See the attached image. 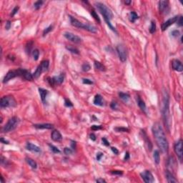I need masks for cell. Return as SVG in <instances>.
<instances>
[{
    "mask_svg": "<svg viewBox=\"0 0 183 183\" xmlns=\"http://www.w3.org/2000/svg\"><path fill=\"white\" fill-rule=\"evenodd\" d=\"M152 132L159 148L163 153L167 154L169 150L168 141L167 140L165 133L159 122H156L154 124L152 127Z\"/></svg>",
    "mask_w": 183,
    "mask_h": 183,
    "instance_id": "6da1fadb",
    "label": "cell"
},
{
    "mask_svg": "<svg viewBox=\"0 0 183 183\" xmlns=\"http://www.w3.org/2000/svg\"><path fill=\"white\" fill-rule=\"evenodd\" d=\"M162 113L164 120V123L165 125L167 130L170 131L171 127V116L170 112V96L168 92L165 90L163 92V100H162Z\"/></svg>",
    "mask_w": 183,
    "mask_h": 183,
    "instance_id": "7a4b0ae2",
    "label": "cell"
},
{
    "mask_svg": "<svg viewBox=\"0 0 183 183\" xmlns=\"http://www.w3.org/2000/svg\"><path fill=\"white\" fill-rule=\"evenodd\" d=\"M96 7L99 10L101 14L104 17V19L105 21V22L107 23V25H108L109 27L115 32H117L115 27H114L111 24V19L113 17V14L111 11L110 9H109L105 4L101 3V2H96L95 3Z\"/></svg>",
    "mask_w": 183,
    "mask_h": 183,
    "instance_id": "3957f363",
    "label": "cell"
},
{
    "mask_svg": "<svg viewBox=\"0 0 183 183\" xmlns=\"http://www.w3.org/2000/svg\"><path fill=\"white\" fill-rule=\"evenodd\" d=\"M69 19H70L71 25L75 27L79 28V29H85L90 32H92V33H97V29L94 26L88 25V24H84L82 22H79L76 18L72 17V16H69Z\"/></svg>",
    "mask_w": 183,
    "mask_h": 183,
    "instance_id": "277c9868",
    "label": "cell"
},
{
    "mask_svg": "<svg viewBox=\"0 0 183 183\" xmlns=\"http://www.w3.org/2000/svg\"><path fill=\"white\" fill-rule=\"evenodd\" d=\"M26 69H18L16 70H10L7 73V75L4 76V79H3V83H7L8 82L9 80L17 77H23V76L26 72Z\"/></svg>",
    "mask_w": 183,
    "mask_h": 183,
    "instance_id": "5b68a950",
    "label": "cell"
},
{
    "mask_svg": "<svg viewBox=\"0 0 183 183\" xmlns=\"http://www.w3.org/2000/svg\"><path fill=\"white\" fill-rule=\"evenodd\" d=\"M19 123V119L17 117H13L10 118L7 122V124L4 125L2 128V132H9L12 130H14L17 125Z\"/></svg>",
    "mask_w": 183,
    "mask_h": 183,
    "instance_id": "8992f818",
    "label": "cell"
},
{
    "mask_svg": "<svg viewBox=\"0 0 183 183\" xmlns=\"http://www.w3.org/2000/svg\"><path fill=\"white\" fill-rule=\"evenodd\" d=\"M16 100L12 96H4L1 98L0 100V107L1 108L6 107H12L16 106Z\"/></svg>",
    "mask_w": 183,
    "mask_h": 183,
    "instance_id": "52a82bcc",
    "label": "cell"
},
{
    "mask_svg": "<svg viewBox=\"0 0 183 183\" xmlns=\"http://www.w3.org/2000/svg\"><path fill=\"white\" fill-rule=\"evenodd\" d=\"M65 79V74L62 73L58 76H55L53 77H48L47 82L51 86H54L56 84H61L64 82Z\"/></svg>",
    "mask_w": 183,
    "mask_h": 183,
    "instance_id": "ba28073f",
    "label": "cell"
},
{
    "mask_svg": "<svg viewBox=\"0 0 183 183\" xmlns=\"http://www.w3.org/2000/svg\"><path fill=\"white\" fill-rule=\"evenodd\" d=\"M117 52L119 56V60L122 62H125L127 60V50L125 47L124 45L122 44H119L117 47Z\"/></svg>",
    "mask_w": 183,
    "mask_h": 183,
    "instance_id": "9c48e42d",
    "label": "cell"
},
{
    "mask_svg": "<svg viewBox=\"0 0 183 183\" xmlns=\"http://www.w3.org/2000/svg\"><path fill=\"white\" fill-rule=\"evenodd\" d=\"M174 150L180 162L183 160V140H180L175 144Z\"/></svg>",
    "mask_w": 183,
    "mask_h": 183,
    "instance_id": "30bf717a",
    "label": "cell"
},
{
    "mask_svg": "<svg viewBox=\"0 0 183 183\" xmlns=\"http://www.w3.org/2000/svg\"><path fill=\"white\" fill-rule=\"evenodd\" d=\"M64 37L68 40L74 42V43H76V44H79V43L82 42V39L79 36L72 33V32H65L64 34Z\"/></svg>",
    "mask_w": 183,
    "mask_h": 183,
    "instance_id": "8fae6325",
    "label": "cell"
},
{
    "mask_svg": "<svg viewBox=\"0 0 183 183\" xmlns=\"http://www.w3.org/2000/svg\"><path fill=\"white\" fill-rule=\"evenodd\" d=\"M142 178L143 179L144 182L146 183H152L155 182V179L152 174L150 172L149 170H145L143 172H142L141 174Z\"/></svg>",
    "mask_w": 183,
    "mask_h": 183,
    "instance_id": "7c38bea8",
    "label": "cell"
},
{
    "mask_svg": "<svg viewBox=\"0 0 183 183\" xmlns=\"http://www.w3.org/2000/svg\"><path fill=\"white\" fill-rule=\"evenodd\" d=\"M159 10L161 14H166L169 11V1H160L159 2Z\"/></svg>",
    "mask_w": 183,
    "mask_h": 183,
    "instance_id": "4fadbf2b",
    "label": "cell"
},
{
    "mask_svg": "<svg viewBox=\"0 0 183 183\" xmlns=\"http://www.w3.org/2000/svg\"><path fill=\"white\" fill-rule=\"evenodd\" d=\"M178 17H179L178 16H175V17L169 19L165 22H164L162 24V31H165L169 26H170L171 25H173L174 23L177 22V21L178 19Z\"/></svg>",
    "mask_w": 183,
    "mask_h": 183,
    "instance_id": "5bb4252c",
    "label": "cell"
},
{
    "mask_svg": "<svg viewBox=\"0 0 183 183\" xmlns=\"http://www.w3.org/2000/svg\"><path fill=\"white\" fill-rule=\"evenodd\" d=\"M172 69L177 72H183V64L178 59H174L172 61Z\"/></svg>",
    "mask_w": 183,
    "mask_h": 183,
    "instance_id": "9a60e30c",
    "label": "cell"
},
{
    "mask_svg": "<svg viewBox=\"0 0 183 183\" xmlns=\"http://www.w3.org/2000/svg\"><path fill=\"white\" fill-rule=\"evenodd\" d=\"M26 150H29L31 152H36V153H40L41 152V149L39 147L34 144L31 142H27L26 143Z\"/></svg>",
    "mask_w": 183,
    "mask_h": 183,
    "instance_id": "2e32d148",
    "label": "cell"
},
{
    "mask_svg": "<svg viewBox=\"0 0 183 183\" xmlns=\"http://www.w3.org/2000/svg\"><path fill=\"white\" fill-rule=\"evenodd\" d=\"M51 138L53 141L60 142L62 140V136L58 130H54L51 134Z\"/></svg>",
    "mask_w": 183,
    "mask_h": 183,
    "instance_id": "e0dca14e",
    "label": "cell"
},
{
    "mask_svg": "<svg viewBox=\"0 0 183 183\" xmlns=\"http://www.w3.org/2000/svg\"><path fill=\"white\" fill-rule=\"evenodd\" d=\"M34 127L37 129L39 130H51L54 128V125L52 124H49V123H44V124H35L34 125Z\"/></svg>",
    "mask_w": 183,
    "mask_h": 183,
    "instance_id": "ac0fdd59",
    "label": "cell"
},
{
    "mask_svg": "<svg viewBox=\"0 0 183 183\" xmlns=\"http://www.w3.org/2000/svg\"><path fill=\"white\" fill-rule=\"evenodd\" d=\"M166 178H167V183H177V180L175 179V177H174V175H172L170 171L167 170L166 173Z\"/></svg>",
    "mask_w": 183,
    "mask_h": 183,
    "instance_id": "d6986e66",
    "label": "cell"
},
{
    "mask_svg": "<svg viewBox=\"0 0 183 183\" xmlns=\"http://www.w3.org/2000/svg\"><path fill=\"white\" fill-rule=\"evenodd\" d=\"M94 104L95 105L98 106H103L104 105V101L102 99V97L100 94H96L94 99Z\"/></svg>",
    "mask_w": 183,
    "mask_h": 183,
    "instance_id": "ffe728a7",
    "label": "cell"
},
{
    "mask_svg": "<svg viewBox=\"0 0 183 183\" xmlns=\"http://www.w3.org/2000/svg\"><path fill=\"white\" fill-rule=\"evenodd\" d=\"M39 92L40 94L41 100L43 102H44L46 100V97L47 96V94H48V91L44 90V89H42V88H39Z\"/></svg>",
    "mask_w": 183,
    "mask_h": 183,
    "instance_id": "44dd1931",
    "label": "cell"
},
{
    "mask_svg": "<svg viewBox=\"0 0 183 183\" xmlns=\"http://www.w3.org/2000/svg\"><path fill=\"white\" fill-rule=\"evenodd\" d=\"M26 162H27V164L31 167L32 169H37V162H36L34 159H32V158H30V157H26Z\"/></svg>",
    "mask_w": 183,
    "mask_h": 183,
    "instance_id": "7402d4cb",
    "label": "cell"
},
{
    "mask_svg": "<svg viewBox=\"0 0 183 183\" xmlns=\"http://www.w3.org/2000/svg\"><path fill=\"white\" fill-rule=\"evenodd\" d=\"M94 68H95L96 69H97V70H99V71L103 72V71H105V70H106V69H105V67L101 62H100L95 61L94 63Z\"/></svg>",
    "mask_w": 183,
    "mask_h": 183,
    "instance_id": "603a6c76",
    "label": "cell"
},
{
    "mask_svg": "<svg viewBox=\"0 0 183 183\" xmlns=\"http://www.w3.org/2000/svg\"><path fill=\"white\" fill-rule=\"evenodd\" d=\"M137 104H138V106L140 107V108L141 109L143 112L146 111V105H145L144 102L142 100L140 97H137Z\"/></svg>",
    "mask_w": 183,
    "mask_h": 183,
    "instance_id": "cb8c5ba5",
    "label": "cell"
},
{
    "mask_svg": "<svg viewBox=\"0 0 183 183\" xmlns=\"http://www.w3.org/2000/svg\"><path fill=\"white\" fill-rule=\"evenodd\" d=\"M42 72H43V69H42L41 65H39L37 67V69H36V71L34 72V73L33 74L34 78H35V79L38 78V77L41 75V74H42Z\"/></svg>",
    "mask_w": 183,
    "mask_h": 183,
    "instance_id": "d4e9b609",
    "label": "cell"
},
{
    "mask_svg": "<svg viewBox=\"0 0 183 183\" xmlns=\"http://www.w3.org/2000/svg\"><path fill=\"white\" fill-rule=\"evenodd\" d=\"M143 138L144 139V141H145V143H146V144H147V148H148V150L151 151L152 149V143H151V142H150V139L147 137V134L144 132V135H143Z\"/></svg>",
    "mask_w": 183,
    "mask_h": 183,
    "instance_id": "484cf974",
    "label": "cell"
},
{
    "mask_svg": "<svg viewBox=\"0 0 183 183\" xmlns=\"http://www.w3.org/2000/svg\"><path fill=\"white\" fill-rule=\"evenodd\" d=\"M119 97L122 101H124L125 102H127L129 99H130V94H127V93H124V92H119Z\"/></svg>",
    "mask_w": 183,
    "mask_h": 183,
    "instance_id": "4316f807",
    "label": "cell"
},
{
    "mask_svg": "<svg viewBox=\"0 0 183 183\" xmlns=\"http://www.w3.org/2000/svg\"><path fill=\"white\" fill-rule=\"evenodd\" d=\"M153 157H154V159H155V162L157 165H159V162H160V156H159V152L158 150H155L154 152Z\"/></svg>",
    "mask_w": 183,
    "mask_h": 183,
    "instance_id": "83f0119b",
    "label": "cell"
},
{
    "mask_svg": "<svg viewBox=\"0 0 183 183\" xmlns=\"http://www.w3.org/2000/svg\"><path fill=\"white\" fill-rule=\"evenodd\" d=\"M130 21L131 22H134L138 18V15H137V14L136 13V12H130Z\"/></svg>",
    "mask_w": 183,
    "mask_h": 183,
    "instance_id": "f1b7e54d",
    "label": "cell"
},
{
    "mask_svg": "<svg viewBox=\"0 0 183 183\" xmlns=\"http://www.w3.org/2000/svg\"><path fill=\"white\" fill-rule=\"evenodd\" d=\"M41 67H42V69H43V72H45L49 68V66H50V62L48 60H44L42 62V63L40 64Z\"/></svg>",
    "mask_w": 183,
    "mask_h": 183,
    "instance_id": "f546056e",
    "label": "cell"
},
{
    "mask_svg": "<svg viewBox=\"0 0 183 183\" xmlns=\"http://www.w3.org/2000/svg\"><path fill=\"white\" fill-rule=\"evenodd\" d=\"M23 78L26 79V80H28V81H32L34 79V77L33 75H32L28 70H26V72H25V74L24 75V77H23Z\"/></svg>",
    "mask_w": 183,
    "mask_h": 183,
    "instance_id": "4dcf8cb0",
    "label": "cell"
},
{
    "mask_svg": "<svg viewBox=\"0 0 183 183\" xmlns=\"http://www.w3.org/2000/svg\"><path fill=\"white\" fill-rule=\"evenodd\" d=\"M66 49H67L69 52H70L71 53H73V54H79V51L77 50L76 47H72V46H67V47H66Z\"/></svg>",
    "mask_w": 183,
    "mask_h": 183,
    "instance_id": "1f68e13d",
    "label": "cell"
},
{
    "mask_svg": "<svg viewBox=\"0 0 183 183\" xmlns=\"http://www.w3.org/2000/svg\"><path fill=\"white\" fill-rule=\"evenodd\" d=\"M32 46H33V42L32 41H30V42H29L26 44V52L28 54H30L32 49Z\"/></svg>",
    "mask_w": 183,
    "mask_h": 183,
    "instance_id": "d6a6232c",
    "label": "cell"
},
{
    "mask_svg": "<svg viewBox=\"0 0 183 183\" xmlns=\"http://www.w3.org/2000/svg\"><path fill=\"white\" fill-rule=\"evenodd\" d=\"M150 32L151 34H153L156 31V23L155 21H152L151 22V25H150Z\"/></svg>",
    "mask_w": 183,
    "mask_h": 183,
    "instance_id": "836d02e7",
    "label": "cell"
},
{
    "mask_svg": "<svg viewBox=\"0 0 183 183\" xmlns=\"http://www.w3.org/2000/svg\"><path fill=\"white\" fill-rule=\"evenodd\" d=\"M32 55H33V58L35 61L38 60L39 57V51L37 49H35L32 51Z\"/></svg>",
    "mask_w": 183,
    "mask_h": 183,
    "instance_id": "e575fe53",
    "label": "cell"
},
{
    "mask_svg": "<svg viewBox=\"0 0 183 183\" xmlns=\"http://www.w3.org/2000/svg\"><path fill=\"white\" fill-rule=\"evenodd\" d=\"M43 1H40V0H39V1H37L34 4V8L36 9L37 10H38V9H39L40 7H42V5L43 4Z\"/></svg>",
    "mask_w": 183,
    "mask_h": 183,
    "instance_id": "d590c367",
    "label": "cell"
},
{
    "mask_svg": "<svg viewBox=\"0 0 183 183\" xmlns=\"http://www.w3.org/2000/svg\"><path fill=\"white\" fill-rule=\"evenodd\" d=\"M82 70H83L84 72H88V71L90 70L91 67H90V65L87 62H86V63H84L83 65H82Z\"/></svg>",
    "mask_w": 183,
    "mask_h": 183,
    "instance_id": "8d00e7d4",
    "label": "cell"
},
{
    "mask_svg": "<svg viewBox=\"0 0 183 183\" xmlns=\"http://www.w3.org/2000/svg\"><path fill=\"white\" fill-rule=\"evenodd\" d=\"M115 130L117 131V132H128L129 130L127 128H125V127H115Z\"/></svg>",
    "mask_w": 183,
    "mask_h": 183,
    "instance_id": "74e56055",
    "label": "cell"
},
{
    "mask_svg": "<svg viewBox=\"0 0 183 183\" xmlns=\"http://www.w3.org/2000/svg\"><path fill=\"white\" fill-rule=\"evenodd\" d=\"M91 15L92 16V17H94V19L96 21H97L99 23H100V17H98V15H97V14L96 13V12H95V11H94V10L91 11Z\"/></svg>",
    "mask_w": 183,
    "mask_h": 183,
    "instance_id": "f35d334b",
    "label": "cell"
},
{
    "mask_svg": "<svg viewBox=\"0 0 183 183\" xmlns=\"http://www.w3.org/2000/svg\"><path fill=\"white\" fill-rule=\"evenodd\" d=\"M49 146H50L51 150H52L54 153H60V152H61V151L59 150L57 147H55V146H54V145H52V144H49Z\"/></svg>",
    "mask_w": 183,
    "mask_h": 183,
    "instance_id": "ab89813d",
    "label": "cell"
},
{
    "mask_svg": "<svg viewBox=\"0 0 183 183\" xmlns=\"http://www.w3.org/2000/svg\"><path fill=\"white\" fill-rule=\"evenodd\" d=\"M52 29H53V26L52 25H50V26H48L47 28H46L43 31V36H45V35H47L48 33H50V32L52 30Z\"/></svg>",
    "mask_w": 183,
    "mask_h": 183,
    "instance_id": "60d3db41",
    "label": "cell"
},
{
    "mask_svg": "<svg viewBox=\"0 0 183 183\" xmlns=\"http://www.w3.org/2000/svg\"><path fill=\"white\" fill-rule=\"evenodd\" d=\"M1 165L2 166H7L8 165V161L7 159H6V158H4L3 156L1 157Z\"/></svg>",
    "mask_w": 183,
    "mask_h": 183,
    "instance_id": "b9f144b4",
    "label": "cell"
},
{
    "mask_svg": "<svg viewBox=\"0 0 183 183\" xmlns=\"http://www.w3.org/2000/svg\"><path fill=\"white\" fill-rule=\"evenodd\" d=\"M65 105L67 107H73V104L72 103V102L68 99H65Z\"/></svg>",
    "mask_w": 183,
    "mask_h": 183,
    "instance_id": "7bdbcfd3",
    "label": "cell"
},
{
    "mask_svg": "<svg viewBox=\"0 0 183 183\" xmlns=\"http://www.w3.org/2000/svg\"><path fill=\"white\" fill-rule=\"evenodd\" d=\"M64 152H65V155H71V154H72V152H73V150H72L71 148H69V147H65V148L64 149Z\"/></svg>",
    "mask_w": 183,
    "mask_h": 183,
    "instance_id": "ee69618b",
    "label": "cell"
},
{
    "mask_svg": "<svg viewBox=\"0 0 183 183\" xmlns=\"http://www.w3.org/2000/svg\"><path fill=\"white\" fill-rule=\"evenodd\" d=\"M82 82L84 84H93V82L92 81L91 79H82Z\"/></svg>",
    "mask_w": 183,
    "mask_h": 183,
    "instance_id": "f6af8a7d",
    "label": "cell"
},
{
    "mask_svg": "<svg viewBox=\"0 0 183 183\" xmlns=\"http://www.w3.org/2000/svg\"><path fill=\"white\" fill-rule=\"evenodd\" d=\"M177 25L180 26H182L183 25V18L182 16H180V17H178V19H177Z\"/></svg>",
    "mask_w": 183,
    "mask_h": 183,
    "instance_id": "bcb514c9",
    "label": "cell"
},
{
    "mask_svg": "<svg viewBox=\"0 0 183 183\" xmlns=\"http://www.w3.org/2000/svg\"><path fill=\"white\" fill-rule=\"evenodd\" d=\"M111 173L112 175H122L123 174V172L122 171H119V170H115V171H112Z\"/></svg>",
    "mask_w": 183,
    "mask_h": 183,
    "instance_id": "7dc6e473",
    "label": "cell"
},
{
    "mask_svg": "<svg viewBox=\"0 0 183 183\" xmlns=\"http://www.w3.org/2000/svg\"><path fill=\"white\" fill-rule=\"evenodd\" d=\"M102 127L101 125H93L92 126L91 129L92 130H101Z\"/></svg>",
    "mask_w": 183,
    "mask_h": 183,
    "instance_id": "c3c4849f",
    "label": "cell"
},
{
    "mask_svg": "<svg viewBox=\"0 0 183 183\" xmlns=\"http://www.w3.org/2000/svg\"><path fill=\"white\" fill-rule=\"evenodd\" d=\"M104 156V154L102 153V152H98L97 154V156H96V157H97V161H100V159H102V157Z\"/></svg>",
    "mask_w": 183,
    "mask_h": 183,
    "instance_id": "681fc988",
    "label": "cell"
},
{
    "mask_svg": "<svg viewBox=\"0 0 183 183\" xmlns=\"http://www.w3.org/2000/svg\"><path fill=\"white\" fill-rule=\"evenodd\" d=\"M102 144H105V146H109V141H107V140L106 138L103 137L102 139Z\"/></svg>",
    "mask_w": 183,
    "mask_h": 183,
    "instance_id": "f907efd6",
    "label": "cell"
},
{
    "mask_svg": "<svg viewBox=\"0 0 183 183\" xmlns=\"http://www.w3.org/2000/svg\"><path fill=\"white\" fill-rule=\"evenodd\" d=\"M172 35L173 36V37H178L179 35H180V31L179 30H174V31H172Z\"/></svg>",
    "mask_w": 183,
    "mask_h": 183,
    "instance_id": "816d5d0a",
    "label": "cell"
},
{
    "mask_svg": "<svg viewBox=\"0 0 183 183\" xmlns=\"http://www.w3.org/2000/svg\"><path fill=\"white\" fill-rule=\"evenodd\" d=\"M19 7H17H17H15L14 8V9L12 10V14H11V15H12V17H13V16H14V15L15 14H17V12H18V10H19Z\"/></svg>",
    "mask_w": 183,
    "mask_h": 183,
    "instance_id": "f5cc1de1",
    "label": "cell"
},
{
    "mask_svg": "<svg viewBox=\"0 0 183 183\" xmlns=\"http://www.w3.org/2000/svg\"><path fill=\"white\" fill-rule=\"evenodd\" d=\"M11 26H12V24H11V22L10 21H7V23H6V26H5V28L9 30L10 28H11Z\"/></svg>",
    "mask_w": 183,
    "mask_h": 183,
    "instance_id": "db71d44e",
    "label": "cell"
},
{
    "mask_svg": "<svg viewBox=\"0 0 183 183\" xmlns=\"http://www.w3.org/2000/svg\"><path fill=\"white\" fill-rule=\"evenodd\" d=\"M111 150H112V151L115 153V155H118V153H119V151H118V150L117 149L116 147H111Z\"/></svg>",
    "mask_w": 183,
    "mask_h": 183,
    "instance_id": "11a10c76",
    "label": "cell"
},
{
    "mask_svg": "<svg viewBox=\"0 0 183 183\" xmlns=\"http://www.w3.org/2000/svg\"><path fill=\"white\" fill-rule=\"evenodd\" d=\"M90 139H91L92 140H93V141H95V140H96V135L94 133L90 134Z\"/></svg>",
    "mask_w": 183,
    "mask_h": 183,
    "instance_id": "9f6ffc18",
    "label": "cell"
},
{
    "mask_svg": "<svg viewBox=\"0 0 183 183\" xmlns=\"http://www.w3.org/2000/svg\"><path fill=\"white\" fill-rule=\"evenodd\" d=\"M117 102H112V104H111V107L112 109H117Z\"/></svg>",
    "mask_w": 183,
    "mask_h": 183,
    "instance_id": "6f0895ef",
    "label": "cell"
},
{
    "mask_svg": "<svg viewBox=\"0 0 183 183\" xmlns=\"http://www.w3.org/2000/svg\"><path fill=\"white\" fill-rule=\"evenodd\" d=\"M96 182L98 183H106V181L104 180V179H102V178H99L97 180H96Z\"/></svg>",
    "mask_w": 183,
    "mask_h": 183,
    "instance_id": "680465c9",
    "label": "cell"
},
{
    "mask_svg": "<svg viewBox=\"0 0 183 183\" xmlns=\"http://www.w3.org/2000/svg\"><path fill=\"white\" fill-rule=\"evenodd\" d=\"M130 159V153L128 152H127L126 153H125V160H128Z\"/></svg>",
    "mask_w": 183,
    "mask_h": 183,
    "instance_id": "91938a15",
    "label": "cell"
},
{
    "mask_svg": "<svg viewBox=\"0 0 183 183\" xmlns=\"http://www.w3.org/2000/svg\"><path fill=\"white\" fill-rule=\"evenodd\" d=\"M1 143H4V144H9V142L7 141V140H5L3 137L1 138Z\"/></svg>",
    "mask_w": 183,
    "mask_h": 183,
    "instance_id": "94428289",
    "label": "cell"
},
{
    "mask_svg": "<svg viewBox=\"0 0 183 183\" xmlns=\"http://www.w3.org/2000/svg\"><path fill=\"white\" fill-rule=\"evenodd\" d=\"M132 3V1H125V4H127V5H130V4Z\"/></svg>",
    "mask_w": 183,
    "mask_h": 183,
    "instance_id": "6125c7cd",
    "label": "cell"
}]
</instances>
